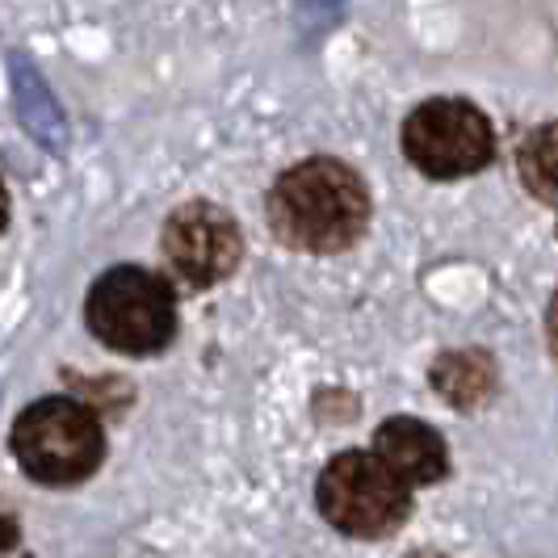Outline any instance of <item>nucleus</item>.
Returning a JSON list of instances; mask_svg holds the SVG:
<instances>
[{
    "label": "nucleus",
    "mask_w": 558,
    "mask_h": 558,
    "mask_svg": "<svg viewBox=\"0 0 558 558\" xmlns=\"http://www.w3.org/2000/svg\"><path fill=\"white\" fill-rule=\"evenodd\" d=\"M13 458L34 483H81L106 458L101 420L76 399H38L13 424Z\"/></svg>",
    "instance_id": "4"
},
{
    "label": "nucleus",
    "mask_w": 558,
    "mask_h": 558,
    "mask_svg": "<svg viewBox=\"0 0 558 558\" xmlns=\"http://www.w3.org/2000/svg\"><path fill=\"white\" fill-rule=\"evenodd\" d=\"M428 387L449 408H478L496 391V362L483 349H453L428 365Z\"/></svg>",
    "instance_id": "8"
},
{
    "label": "nucleus",
    "mask_w": 558,
    "mask_h": 558,
    "mask_svg": "<svg viewBox=\"0 0 558 558\" xmlns=\"http://www.w3.org/2000/svg\"><path fill=\"white\" fill-rule=\"evenodd\" d=\"M172 278L190 290H210L235 274L244 256V235L240 223L215 202H185L168 215L165 235H160Z\"/></svg>",
    "instance_id": "6"
},
{
    "label": "nucleus",
    "mask_w": 558,
    "mask_h": 558,
    "mask_svg": "<svg viewBox=\"0 0 558 558\" xmlns=\"http://www.w3.org/2000/svg\"><path fill=\"white\" fill-rule=\"evenodd\" d=\"M517 172L537 202H558V122H542L517 151Z\"/></svg>",
    "instance_id": "9"
},
{
    "label": "nucleus",
    "mask_w": 558,
    "mask_h": 558,
    "mask_svg": "<svg viewBox=\"0 0 558 558\" xmlns=\"http://www.w3.org/2000/svg\"><path fill=\"white\" fill-rule=\"evenodd\" d=\"M13 542H17V521H13L9 512H0V550L13 546Z\"/></svg>",
    "instance_id": "11"
},
{
    "label": "nucleus",
    "mask_w": 558,
    "mask_h": 558,
    "mask_svg": "<svg viewBox=\"0 0 558 558\" xmlns=\"http://www.w3.org/2000/svg\"><path fill=\"white\" fill-rule=\"evenodd\" d=\"M9 227V194H4V181H0V231Z\"/></svg>",
    "instance_id": "12"
},
{
    "label": "nucleus",
    "mask_w": 558,
    "mask_h": 558,
    "mask_svg": "<svg viewBox=\"0 0 558 558\" xmlns=\"http://www.w3.org/2000/svg\"><path fill=\"white\" fill-rule=\"evenodd\" d=\"M84 319L101 344L131 357H147L168 349V340L177 336V294L160 274L140 265H118L88 290Z\"/></svg>",
    "instance_id": "3"
},
{
    "label": "nucleus",
    "mask_w": 558,
    "mask_h": 558,
    "mask_svg": "<svg viewBox=\"0 0 558 558\" xmlns=\"http://www.w3.org/2000/svg\"><path fill=\"white\" fill-rule=\"evenodd\" d=\"M265 210L274 235L286 248L307 256H336L362 240L374 206L357 168L332 156H311L274 181Z\"/></svg>",
    "instance_id": "1"
},
{
    "label": "nucleus",
    "mask_w": 558,
    "mask_h": 558,
    "mask_svg": "<svg viewBox=\"0 0 558 558\" xmlns=\"http://www.w3.org/2000/svg\"><path fill=\"white\" fill-rule=\"evenodd\" d=\"M374 458L391 471L399 483H408L412 492L416 487H433L449 475V446L446 437L416 416H391L374 428Z\"/></svg>",
    "instance_id": "7"
},
{
    "label": "nucleus",
    "mask_w": 558,
    "mask_h": 558,
    "mask_svg": "<svg viewBox=\"0 0 558 558\" xmlns=\"http://www.w3.org/2000/svg\"><path fill=\"white\" fill-rule=\"evenodd\" d=\"M546 344H550V353L558 357V290L550 294V307H546Z\"/></svg>",
    "instance_id": "10"
},
{
    "label": "nucleus",
    "mask_w": 558,
    "mask_h": 558,
    "mask_svg": "<svg viewBox=\"0 0 558 558\" xmlns=\"http://www.w3.org/2000/svg\"><path fill=\"white\" fill-rule=\"evenodd\" d=\"M412 487L374 458V449H340L315 478V508L319 517L344 537L378 542L408 525L412 517Z\"/></svg>",
    "instance_id": "2"
},
{
    "label": "nucleus",
    "mask_w": 558,
    "mask_h": 558,
    "mask_svg": "<svg viewBox=\"0 0 558 558\" xmlns=\"http://www.w3.org/2000/svg\"><path fill=\"white\" fill-rule=\"evenodd\" d=\"M403 156L428 181L475 177L496 160V126L475 101L433 97L403 118Z\"/></svg>",
    "instance_id": "5"
}]
</instances>
